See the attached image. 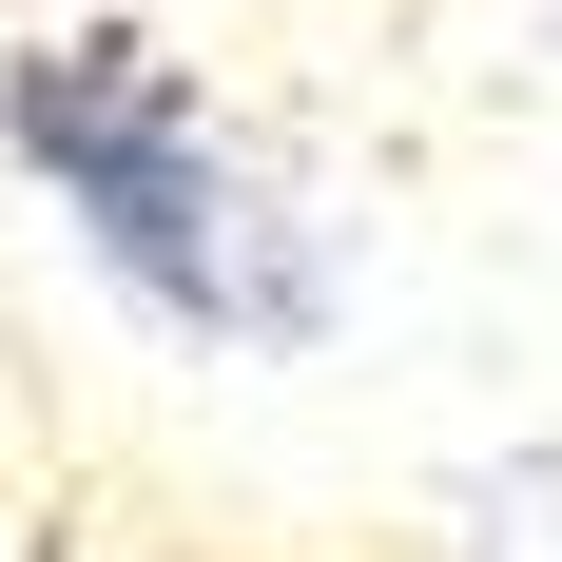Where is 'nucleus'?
Here are the masks:
<instances>
[{
    "label": "nucleus",
    "instance_id": "1",
    "mask_svg": "<svg viewBox=\"0 0 562 562\" xmlns=\"http://www.w3.org/2000/svg\"><path fill=\"white\" fill-rule=\"evenodd\" d=\"M0 136L40 175L175 349H311L330 330V233L291 214V175L233 136L156 40H40L0 58Z\"/></svg>",
    "mask_w": 562,
    "mask_h": 562
}]
</instances>
